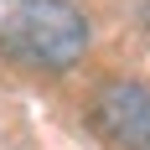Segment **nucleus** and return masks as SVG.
I'll return each instance as SVG.
<instances>
[{
  "mask_svg": "<svg viewBox=\"0 0 150 150\" xmlns=\"http://www.w3.org/2000/svg\"><path fill=\"white\" fill-rule=\"evenodd\" d=\"M0 47L36 67H73L88 47V21L67 0H0Z\"/></svg>",
  "mask_w": 150,
  "mask_h": 150,
  "instance_id": "obj_1",
  "label": "nucleus"
},
{
  "mask_svg": "<svg viewBox=\"0 0 150 150\" xmlns=\"http://www.w3.org/2000/svg\"><path fill=\"white\" fill-rule=\"evenodd\" d=\"M104 124L129 150H150V98L135 88V83H119V88L104 98Z\"/></svg>",
  "mask_w": 150,
  "mask_h": 150,
  "instance_id": "obj_2",
  "label": "nucleus"
}]
</instances>
